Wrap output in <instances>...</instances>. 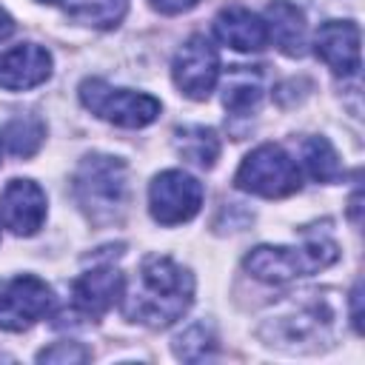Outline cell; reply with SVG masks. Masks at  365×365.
I'll return each mask as SVG.
<instances>
[{
    "label": "cell",
    "mask_w": 365,
    "mask_h": 365,
    "mask_svg": "<svg viewBox=\"0 0 365 365\" xmlns=\"http://www.w3.org/2000/svg\"><path fill=\"white\" fill-rule=\"evenodd\" d=\"M194 302V277L188 268L163 254H148L140 262L131 291H123V314L148 328H168Z\"/></svg>",
    "instance_id": "cell-1"
},
{
    "label": "cell",
    "mask_w": 365,
    "mask_h": 365,
    "mask_svg": "<svg viewBox=\"0 0 365 365\" xmlns=\"http://www.w3.org/2000/svg\"><path fill=\"white\" fill-rule=\"evenodd\" d=\"M71 191L91 222H117L128 205V168L120 157L86 154L74 171Z\"/></svg>",
    "instance_id": "cell-2"
},
{
    "label": "cell",
    "mask_w": 365,
    "mask_h": 365,
    "mask_svg": "<svg viewBox=\"0 0 365 365\" xmlns=\"http://www.w3.org/2000/svg\"><path fill=\"white\" fill-rule=\"evenodd\" d=\"M339 259V248L334 240L317 237L305 245H257L245 254L242 265L251 277L268 285H285L299 277H311Z\"/></svg>",
    "instance_id": "cell-3"
},
{
    "label": "cell",
    "mask_w": 365,
    "mask_h": 365,
    "mask_svg": "<svg viewBox=\"0 0 365 365\" xmlns=\"http://www.w3.org/2000/svg\"><path fill=\"white\" fill-rule=\"evenodd\" d=\"M80 103L100 120L120 128H143L160 117V100L145 91L114 88L100 77H86L80 83Z\"/></svg>",
    "instance_id": "cell-4"
},
{
    "label": "cell",
    "mask_w": 365,
    "mask_h": 365,
    "mask_svg": "<svg viewBox=\"0 0 365 365\" xmlns=\"http://www.w3.org/2000/svg\"><path fill=\"white\" fill-rule=\"evenodd\" d=\"M234 185L245 194L279 200V197L297 194L302 185V177H299L297 163L285 154L282 145L262 143L240 163L234 174Z\"/></svg>",
    "instance_id": "cell-5"
},
{
    "label": "cell",
    "mask_w": 365,
    "mask_h": 365,
    "mask_svg": "<svg viewBox=\"0 0 365 365\" xmlns=\"http://www.w3.org/2000/svg\"><path fill=\"white\" fill-rule=\"evenodd\" d=\"M54 308V291L34 274L0 279V331H29Z\"/></svg>",
    "instance_id": "cell-6"
},
{
    "label": "cell",
    "mask_w": 365,
    "mask_h": 365,
    "mask_svg": "<svg viewBox=\"0 0 365 365\" xmlns=\"http://www.w3.org/2000/svg\"><path fill=\"white\" fill-rule=\"evenodd\" d=\"M202 182L188 171L168 168L160 171L148 185V211L160 225H180L200 214L202 208Z\"/></svg>",
    "instance_id": "cell-7"
},
{
    "label": "cell",
    "mask_w": 365,
    "mask_h": 365,
    "mask_svg": "<svg viewBox=\"0 0 365 365\" xmlns=\"http://www.w3.org/2000/svg\"><path fill=\"white\" fill-rule=\"evenodd\" d=\"M171 77L180 94L188 100H208L220 80V54L214 43L205 34H194L185 40V46L174 54Z\"/></svg>",
    "instance_id": "cell-8"
},
{
    "label": "cell",
    "mask_w": 365,
    "mask_h": 365,
    "mask_svg": "<svg viewBox=\"0 0 365 365\" xmlns=\"http://www.w3.org/2000/svg\"><path fill=\"white\" fill-rule=\"evenodd\" d=\"M46 191L34 180L14 177L0 191V220L17 237H31L46 222Z\"/></svg>",
    "instance_id": "cell-9"
},
{
    "label": "cell",
    "mask_w": 365,
    "mask_h": 365,
    "mask_svg": "<svg viewBox=\"0 0 365 365\" xmlns=\"http://www.w3.org/2000/svg\"><path fill=\"white\" fill-rule=\"evenodd\" d=\"M314 51L317 57L342 77H351L362 66L359 54V26L354 20H328L317 29L314 37Z\"/></svg>",
    "instance_id": "cell-10"
},
{
    "label": "cell",
    "mask_w": 365,
    "mask_h": 365,
    "mask_svg": "<svg viewBox=\"0 0 365 365\" xmlns=\"http://www.w3.org/2000/svg\"><path fill=\"white\" fill-rule=\"evenodd\" d=\"M125 277L114 265H97L71 282V302L86 317H103L123 299Z\"/></svg>",
    "instance_id": "cell-11"
},
{
    "label": "cell",
    "mask_w": 365,
    "mask_h": 365,
    "mask_svg": "<svg viewBox=\"0 0 365 365\" xmlns=\"http://www.w3.org/2000/svg\"><path fill=\"white\" fill-rule=\"evenodd\" d=\"M51 77V54L37 43H20L0 51V88L29 91Z\"/></svg>",
    "instance_id": "cell-12"
},
{
    "label": "cell",
    "mask_w": 365,
    "mask_h": 365,
    "mask_svg": "<svg viewBox=\"0 0 365 365\" xmlns=\"http://www.w3.org/2000/svg\"><path fill=\"white\" fill-rule=\"evenodd\" d=\"M214 34L234 51H262L268 46V29L259 14L242 6H228L214 17Z\"/></svg>",
    "instance_id": "cell-13"
},
{
    "label": "cell",
    "mask_w": 365,
    "mask_h": 365,
    "mask_svg": "<svg viewBox=\"0 0 365 365\" xmlns=\"http://www.w3.org/2000/svg\"><path fill=\"white\" fill-rule=\"evenodd\" d=\"M265 29L268 40L277 43V48L288 57H302L308 46V26L299 6L291 0H274L265 9Z\"/></svg>",
    "instance_id": "cell-14"
},
{
    "label": "cell",
    "mask_w": 365,
    "mask_h": 365,
    "mask_svg": "<svg viewBox=\"0 0 365 365\" xmlns=\"http://www.w3.org/2000/svg\"><path fill=\"white\" fill-rule=\"evenodd\" d=\"M259 100H262L259 71H251L248 66H234L222 86V106L231 114L245 117L259 106Z\"/></svg>",
    "instance_id": "cell-15"
},
{
    "label": "cell",
    "mask_w": 365,
    "mask_h": 365,
    "mask_svg": "<svg viewBox=\"0 0 365 365\" xmlns=\"http://www.w3.org/2000/svg\"><path fill=\"white\" fill-rule=\"evenodd\" d=\"M0 140L14 157H31L46 140V123L37 114H17L3 125Z\"/></svg>",
    "instance_id": "cell-16"
},
{
    "label": "cell",
    "mask_w": 365,
    "mask_h": 365,
    "mask_svg": "<svg viewBox=\"0 0 365 365\" xmlns=\"http://www.w3.org/2000/svg\"><path fill=\"white\" fill-rule=\"evenodd\" d=\"M174 145L180 151L182 160L200 165V168H211L220 157V140L211 128L205 125H185V128H177L174 134Z\"/></svg>",
    "instance_id": "cell-17"
},
{
    "label": "cell",
    "mask_w": 365,
    "mask_h": 365,
    "mask_svg": "<svg viewBox=\"0 0 365 365\" xmlns=\"http://www.w3.org/2000/svg\"><path fill=\"white\" fill-rule=\"evenodd\" d=\"M128 0H77L68 6V17L91 29H114L123 23Z\"/></svg>",
    "instance_id": "cell-18"
},
{
    "label": "cell",
    "mask_w": 365,
    "mask_h": 365,
    "mask_svg": "<svg viewBox=\"0 0 365 365\" xmlns=\"http://www.w3.org/2000/svg\"><path fill=\"white\" fill-rule=\"evenodd\" d=\"M302 165L317 182H334L339 177V157L325 137H308L302 143Z\"/></svg>",
    "instance_id": "cell-19"
},
{
    "label": "cell",
    "mask_w": 365,
    "mask_h": 365,
    "mask_svg": "<svg viewBox=\"0 0 365 365\" xmlns=\"http://www.w3.org/2000/svg\"><path fill=\"white\" fill-rule=\"evenodd\" d=\"M217 348V336L205 322H194L188 325L177 339H174V354L185 362H200L208 359Z\"/></svg>",
    "instance_id": "cell-20"
},
{
    "label": "cell",
    "mask_w": 365,
    "mask_h": 365,
    "mask_svg": "<svg viewBox=\"0 0 365 365\" xmlns=\"http://www.w3.org/2000/svg\"><path fill=\"white\" fill-rule=\"evenodd\" d=\"M88 359H91V351L83 348L80 342H54L51 348H43L37 354V362H60V365H77Z\"/></svg>",
    "instance_id": "cell-21"
},
{
    "label": "cell",
    "mask_w": 365,
    "mask_h": 365,
    "mask_svg": "<svg viewBox=\"0 0 365 365\" xmlns=\"http://www.w3.org/2000/svg\"><path fill=\"white\" fill-rule=\"evenodd\" d=\"M148 3H151V9L160 11V14H182V11L194 9L200 0H148Z\"/></svg>",
    "instance_id": "cell-22"
},
{
    "label": "cell",
    "mask_w": 365,
    "mask_h": 365,
    "mask_svg": "<svg viewBox=\"0 0 365 365\" xmlns=\"http://www.w3.org/2000/svg\"><path fill=\"white\" fill-rule=\"evenodd\" d=\"M359 302H362V282H356L354 291H351V322H354L356 334H362V311H359Z\"/></svg>",
    "instance_id": "cell-23"
},
{
    "label": "cell",
    "mask_w": 365,
    "mask_h": 365,
    "mask_svg": "<svg viewBox=\"0 0 365 365\" xmlns=\"http://www.w3.org/2000/svg\"><path fill=\"white\" fill-rule=\"evenodd\" d=\"M14 34V20H11V14L0 6V40H6V37H11Z\"/></svg>",
    "instance_id": "cell-24"
},
{
    "label": "cell",
    "mask_w": 365,
    "mask_h": 365,
    "mask_svg": "<svg viewBox=\"0 0 365 365\" xmlns=\"http://www.w3.org/2000/svg\"><path fill=\"white\" fill-rule=\"evenodd\" d=\"M37 3H63V0H37Z\"/></svg>",
    "instance_id": "cell-25"
}]
</instances>
